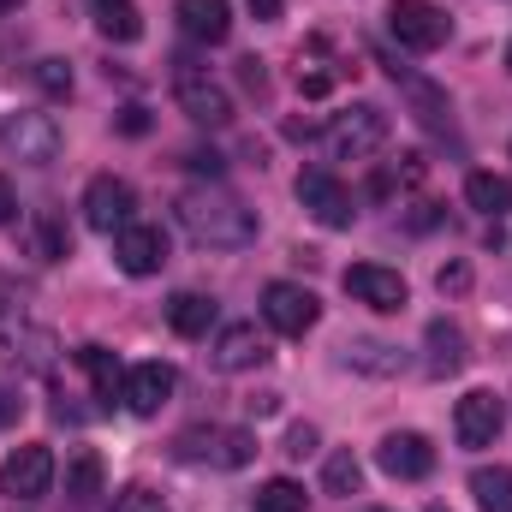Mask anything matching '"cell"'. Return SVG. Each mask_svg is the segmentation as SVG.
<instances>
[{
  "instance_id": "ffe728a7",
  "label": "cell",
  "mask_w": 512,
  "mask_h": 512,
  "mask_svg": "<svg viewBox=\"0 0 512 512\" xmlns=\"http://www.w3.org/2000/svg\"><path fill=\"white\" fill-rule=\"evenodd\" d=\"M465 203H471L477 215L501 221V215H512V179H501V173H471V179H465Z\"/></svg>"
},
{
  "instance_id": "f1b7e54d",
  "label": "cell",
  "mask_w": 512,
  "mask_h": 512,
  "mask_svg": "<svg viewBox=\"0 0 512 512\" xmlns=\"http://www.w3.org/2000/svg\"><path fill=\"white\" fill-rule=\"evenodd\" d=\"M30 78H36V90H42V96H54V102H66V96H72V66H66V60H36V72H30Z\"/></svg>"
},
{
  "instance_id": "9c48e42d",
  "label": "cell",
  "mask_w": 512,
  "mask_h": 512,
  "mask_svg": "<svg viewBox=\"0 0 512 512\" xmlns=\"http://www.w3.org/2000/svg\"><path fill=\"white\" fill-rule=\"evenodd\" d=\"M298 203H304L322 227H352V215H358V209H352V191H346L328 167H304V173H298Z\"/></svg>"
},
{
  "instance_id": "d4e9b609",
  "label": "cell",
  "mask_w": 512,
  "mask_h": 512,
  "mask_svg": "<svg viewBox=\"0 0 512 512\" xmlns=\"http://www.w3.org/2000/svg\"><path fill=\"white\" fill-rule=\"evenodd\" d=\"M66 495H72L78 507L102 495V459H96L90 447H78V453H72V465H66Z\"/></svg>"
},
{
  "instance_id": "5bb4252c",
  "label": "cell",
  "mask_w": 512,
  "mask_h": 512,
  "mask_svg": "<svg viewBox=\"0 0 512 512\" xmlns=\"http://www.w3.org/2000/svg\"><path fill=\"white\" fill-rule=\"evenodd\" d=\"M268 358V340L256 334L251 322H233V328H221V340L209 346V364L221 370V376H239V370H256Z\"/></svg>"
},
{
  "instance_id": "4fadbf2b",
  "label": "cell",
  "mask_w": 512,
  "mask_h": 512,
  "mask_svg": "<svg viewBox=\"0 0 512 512\" xmlns=\"http://www.w3.org/2000/svg\"><path fill=\"white\" fill-rule=\"evenodd\" d=\"M114 256H120V268L126 274H161V262H167V233L161 227H149V221H131L114 233Z\"/></svg>"
},
{
  "instance_id": "8992f818",
  "label": "cell",
  "mask_w": 512,
  "mask_h": 512,
  "mask_svg": "<svg viewBox=\"0 0 512 512\" xmlns=\"http://www.w3.org/2000/svg\"><path fill=\"white\" fill-rule=\"evenodd\" d=\"M316 316H322V304H316L310 286H292V280H268V286H262V322H268L274 334L298 340V334L316 328Z\"/></svg>"
},
{
  "instance_id": "f35d334b",
  "label": "cell",
  "mask_w": 512,
  "mask_h": 512,
  "mask_svg": "<svg viewBox=\"0 0 512 512\" xmlns=\"http://www.w3.org/2000/svg\"><path fill=\"white\" fill-rule=\"evenodd\" d=\"M280 6H286V0H251V12L262 18V24H268V18H280Z\"/></svg>"
},
{
  "instance_id": "83f0119b",
  "label": "cell",
  "mask_w": 512,
  "mask_h": 512,
  "mask_svg": "<svg viewBox=\"0 0 512 512\" xmlns=\"http://www.w3.org/2000/svg\"><path fill=\"white\" fill-rule=\"evenodd\" d=\"M30 239H36V256H42V262H60V256H66V227H60L54 215H36V221H30Z\"/></svg>"
},
{
  "instance_id": "277c9868",
  "label": "cell",
  "mask_w": 512,
  "mask_h": 512,
  "mask_svg": "<svg viewBox=\"0 0 512 512\" xmlns=\"http://www.w3.org/2000/svg\"><path fill=\"white\" fill-rule=\"evenodd\" d=\"M0 149H6L12 161H24V167H48V161H60L66 131L54 126V114H6Z\"/></svg>"
},
{
  "instance_id": "9a60e30c",
  "label": "cell",
  "mask_w": 512,
  "mask_h": 512,
  "mask_svg": "<svg viewBox=\"0 0 512 512\" xmlns=\"http://www.w3.org/2000/svg\"><path fill=\"white\" fill-rule=\"evenodd\" d=\"M120 399H126L131 417H155V411L173 399V370H167V364H137V370H126Z\"/></svg>"
},
{
  "instance_id": "6da1fadb",
  "label": "cell",
  "mask_w": 512,
  "mask_h": 512,
  "mask_svg": "<svg viewBox=\"0 0 512 512\" xmlns=\"http://www.w3.org/2000/svg\"><path fill=\"white\" fill-rule=\"evenodd\" d=\"M179 227L197 239V245H209V251H245L256 239V209H245L233 191H221V185H197V191H185L179 203Z\"/></svg>"
},
{
  "instance_id": "d590c367",
  "label": "cell",
  "mask_w": 512,
  "mask_h": 512,
  "mask_svg": "<svg viewBox=\"0 0 512 512\" xmlns=\"http://www.w3.org/2000/svg\"><path fill=\"white\" fill-rule=\"evenodd\" d=\"M185 161H191V167H197V173H221V155H215V149H209V155H203V149H191V155H185Z\"/></svg>"
},
{
  "instance_id": "7bdbcfd3",
  "label": "cell",
  "mask_w": 512,
  "mask_h": 512,
  "mask_svg": "<svg viewBox=\"0 0 512 512\" xmlns=\"http://www.w3.org/2000/svg\"><path fill=\"white\" fill-rule=\"evenodd\" d=\"M429 512H447V507H429Z\"/></svg>"
},
{
  "instance_id": "836d02e7",
  "label": "cell",
  "mask_w": 512,
  "mask_h": 512,
  "mask_svg": "<svg viewBox=\"0 0 512 512\" xmlns=\"http://www.w3.org/2000/svg\"><path fill=\"white\" fill-rule=\"evenodd\" d=\"M465 286H471V268H465V262L441 268V292H465Z\"/></svg>"
},
{
  "instance_id": "d6986e66",
  "label": "cell",
  "mask_w": 512,
  "mask_h": 512,
  "mask_svg": "<svg viewBox=\"0 0 512 512\" xmlns=\"http://www.w3.org/2000/svg\"><path fill=\"white\" fill-rule=\"evenodd\" d=\"M465 334L453 322H429V376H459L465 370Z\"/></svg>"
},
{
  "instance_id": "7a4b0ae2",
  "label": "cell",
  "mask_w": 512,
  "mask_h": 512,
  "mask_svg": "<svg viewBox=\"0 0 512 512\" xmlns=\"http://www.w3.org/2000/svg\"><path fill=\"white\" fill-rule=\"evenodd\" d=\"M387 114L376 102H358V108H346V114H334L328 131H322V143H328V155L334 161H370L376 149L387 143Z\"/></svg>"
},
{
  "instance_id": "30bf717a",
  "label": "cell",
  "mask_w": 512,
  "mask_h": 512,
  "mask_svg": "<svg viewBox=\"0 0 512 512\" xmlns=\"http://www.w3.org/2000/svg\"><path fill=\"white\" fill-rule=\"evenodd\" d=\"M501 423H507V411H501V399H495L489 387H471V393L453 405V435H459V447H495Z\"/></svg>"
},
{
  "instance_id": "5b68a950",
  "label": "cell",
  "mask_w": 512,
  "mask_h": 512,
  "mask_svg": "<svg viewBox=\"0 0 512 512\" xmlns=\"http://www.w3.org/2000/svg\"><path fill=\"white\" fill-rule=\"evenodd\" d=\"M387 30H393L399 48H411V54H435V48L453 36V18H447L435 0H393V6H387Z\"/></svg>"
},
{
  "instance_id": "f546056e",
  "label": "cell",
  "mask_w": 512,
  "mask_h": 512,
  "mask_svg": "<svg viewBox=\"0 0 512 512\" xmlns=\"http://www.w3.org/2000/svg\"><path fill=\"white\" fill-rule=\"evenodd\" d=\"M215 459H221L227 471L251 465V459H256V435H245V429H227V435H221V453H215Z\"/></svg>"
},
{
  "instance_id": "d6a6232c",
  "label": "cell",
  "mask_w": 512,
  "mask_h": 512,
  "mask_svg": "<svg viewBox=\"0 0 512 512\" xmlns=\"http://www.w3.org/2000/svg\"><path fill=\"white\" fill-rule=\"evenodd\" d=\"M18 417H24V399H18L12 387H0V429H12Z\"/></svg>"
},
{
  "instance_id": "ac0fdd59",
  "label": "cell",
  "mask_w": 512,
  "mask_h": 512,
  "mask_svg": "<svg viewBox=\"0 0 512 512\" xmlns=\"http://www.w3.org/2000/svg\"><path fill=\"white\" fill-rule=\"evenodd\" d=\"M167 322H173L179 340H203V334L215 328V298H203V292H173V298H167Z\"/></svg>"
},
{
  "instance_id": "4dcf8cb0",
  "label": "cell",
  "mask_w": 512,
  "mask_h": 512,
  "mask_svg": "<svg viewBox=\"0 0 512 512\" xmlns=\"http://www.w3.org/2000/svg\"><path fill=\"white\" fill-rule=\"evenodd\" d=\"M114 512H167V507H161V495H149V489H126V495L114 501Z\"/></svg>"
},
{
  "instance_id": "2e32d148",
  "label": "cell",
  "mask_w": 512,
  "mask_h": 512,
  "mask_svg": "<svg viewBox=\"0 0 512 512\" xmlns=\"http://www.w3.org/2000/svg\"><path fill=\"white\" fill-rule=\"evenodd\" d=\"M173 18H179V30H185L191 42H209V48L233 36V6H227V0H179Z\"/></svg>"
},
{
  "instance_id": "52a82bcc",
  "label": "cell",
  "mask_w": 512,
  "mask_h": 512,
  "mask_svg": "<svg viewBox=\"0 0 512 512\" xmlns=\"http://www.w3.org/2000/svg\"><path fill=\"white\" fill-rule=\"evenodd\" d=\"M48 483H54V453H48L42 441H24V447L6 453L0 489H6L12 501H36V495H48Z\"/></svg>"
},
{
  "instance_id": "1f68e13d",
  "label": "cell",
  "mask_w": 512,
  "mask_h": 512,
  "mask_svg": "<svg viewBox=\"0 0 512 512\" xmlns=\"http://www.w3.org/2000/svg\"><path fill=\"white\" fill-rule=\"evenodd\" d=\"M286 453H292V459H304V453H316V429H310V423H298V429L286 435Z\"/></svg>"
},
{
  "instance_id": "e575fe53",
  "label": "cell",
  "mask_w": 512,
  "mask_h": 512,
  "mask_svg": "<svg viewBox=\"0 0 512 512\" xmlns=\"http://www.w3.org/2000/svg\"><path fill=\"white\" fill-rule=\"evenodd\" d=\"M120 131L143 137V131H149V114H143V108H126V114H120Z\"/></svg>"
},
{
  "instance_id": "3957f363",
  "label": "cell",
  "mask_w": 512,
  "mask_h": 512,
  "mask_svg": "<svg viewBox=\"0 0 512 512\" xmlns=\"http://www.w3.org/2000/svg\"><path fill=\"white\" fill-rule=\"evenodd\" d=\"M173 102L185 108V120H197V126H209V131L233 126V96L203 66H191V60H179V72H173Z\"/></svg>"
},
{
  "instance_id": "8d00e7d4",
  "label": "cell",
  "mask_w": 512,
  "mask_h": 512,
  "mask_svg": "<svg viewBox=\"0 0 512 512\" xmlns=\"http://www.w3.org/2000/svg\"><path fill=\"white\" fill-rule=\"evenodd\" d=\"M239 78H245L251 90H262V84H268V78H262V60H239Z\"/></svg>"
},
{
  "instance_id": "cb8c5ba5",
  "label": "cell",
  "mask_w": 512,
  "mask_h": 512,
  "mask_svg": "<svg viewBox=\"0 0 512 512\" xmlns=\"http://www.w3.org/2000/svg\"><path fill=\"white\" fill-rule=\"evenodd\" d=\"M78 364H84V376L96 382V393H102V399H120L126 370H120V358H114L108 346H84V352H78Z\"/></svg>"
},
{
  "instance_id": "4316f807",
  "label": "cell",
  "mask_w": 512,
  "mask_h": 512,
  "mask_svg": "<svg viewBox=\"0 0 512 512\" xmlns=\"http://www.w3.org/2000/svg\"><path fill=\"white\" fill-rule=\"evenodd\" d=\"M256 512H304V489L292 477H268L256 489Z\"/></svg>"
},
{
  "instance_id": "7402d4cb",
  "label": "cell",
  "mask_w": 512,
  "mask_h": 512,
  "mask_svg": "<svg viewBox=\"0 0 512 512\" xmlns=\"http://www.w3.org/2000/svg\"><path fill=\"white\" fill-rule=\"evenodd\" d=\"M471 495L483 512H512V465H477L471 471Z\"/></svg>"
},
{
  "instance_id": "484cf974",
  "label": "cell",
  "mask_w": 512,
  "mask_h": 512,
  "mask_svg": "<svg viewBox=\"0 0 512 512\" xmlns=\"http://www.w3.org/2000/svg\"><path fill=\"white\" fill-rule=\"evenodd\" d=\"M322 489L340 495V501H352V495L364 489V465H358V453H328V465H322Z\"/></svg>"
},
{
  "instance_id": "60d3db41",
  "label": "cell",
  "mask_w": 512,
  "mask_h": 512,
  "mask_svg": "<svg viewBox=\"0 0 512 512\" xmlns=\"http://www.w3.org/2000/svg\"><path fill=\"white\" fill-rule=\"evenodd\" d=\"M507 66H512V42H507Z\"/></svg>"
},
{
  "instance_id": "8fae6325",
  "label": "cell",
  "mask_w": 512,
  "mask_h": 512,
  "mask_svg": "<svg viewBox=\"0 0 512 512\" xmlns=\"http://www.w3.org/2000/svg\"><path fill=\"white\" fill-rule=\"evenodd\" d=\"M376 465H382L387 477H399V483H423L435 471V447L417 429H393L382 447H376Z\"/></svg>"
},
{
  "instance_id": "603a6c76",
  "label": "cell",
  "mask_w": 512,
  "mask_h": 512,
  "mask_svg": "<svg viewBox=\"0 0 512 512\" xmlns=\"http://www.w3.org/2000/svg\"><path fill=\"white\" fill-rule=\"evenodd\" d=\"M96 30L108 42H137L143 36V12L131 0H96Z\"/></svg>"
},
{
  "instance_id": "ba28073f",
  "label": "cell",
  "mask_w": 512,
  "mask_h": 512,
  "mask_svg": "<svg viewBox=\"0 0 512 512\" xmlns=\"http://www.w3.org/2000/svg\"><path fill=\"white\" fill-rule=\"evenodd\" d=\"M137 191H131L126 179H114V173H96L90 185H84V221L96 227V233H120V227H131L137 215Z\"/></svg>"
},
{
  "instance_id": "e0dca14e",
  "label": "cell",
  "mask_w": 512,
  "mask_h": 512,
  "mask_svg": "<svg viewBox=\"0 0 512 512\" xmlns=\"http://www.w3.org/2000/svg\"><path fill=\"white\" fill-rule=\"evenodd\" d=\"M387 72H393V84L411 96V114H417L429 131H447V126H453V102H447V90H435L429 78H417V72H405V66H387Z\"/></svg>"
},
{
  "instance_id": "74e56055",
  "label": "cell",
  "mask_w": 512,
  "mask_h": 512,
  "mask_svg": "<svg viewBox=\"0 0 512 512\" xmlns=\"http://www.w3.org/2000/svg\"><path fill=\"white\" fill-rule=\"evenodd\" d=\"M12 215H18V197H12V185H6V179H0V227H6V221H12Z\"/></svg>"
},
{
  "instance_id": "b9f144b4",
  "label": "cell",
  "mask_w": 512,
  "mask_h": 512,
  "mask_svg": "<svg viewBox=\"0 0 512 512\" xmlns=\"http://www.w3.org/2000/svg\"><path fill=\"white\" fill-rule=\"evenodd\" d=\"M364 512H387V507H364Z\"/></svg>"
},
{
  "instance_id": "7c38bea8",
  "label": "cell",
  "mask_w": 512,
  "mask_h": 512,
  "mask_svg": "<svg viewBox=\"0 0 512 512\" xmlns=\"http://www.w3.org/2000/svg\"><path fill=\"white\" fill-rule=\"evenodd\" d=\"M346 292L358 298V304H370V310H405V274H393L382 262H352L346 268Z\"/></svg>"
},
{
  "instance_id": "ab89813d",
  "label": "cell",
  "mask_w": 512,
  "mask_h": 512,
  "mask_svg": "<svg viewBox=\"0 0 512 512\" xmlns=\"http://www.w3.org/2000/svg\"><path fill=\"white\" fill-rule=\"evenodd\" d=\"M12 6H18V0H0V12H12Z\"/></svg>"
},
{
  "instance_id": "44dd1931",
  "label": "cell",
  "mask_w": 512,
  "mask_h": 512,
  "mask_svg": "<svg viewBox=\"0 0 512 512\" xmlns=\"http://www.w3.org/2000/svg\"><path fill=\"white\" fill-rule=\"evenodd\" d=\"M346 370H364V376H399L405 358H399V346H382V340H346Z\"/></svg>"
}]
</instances>
